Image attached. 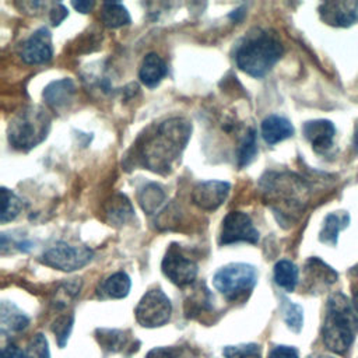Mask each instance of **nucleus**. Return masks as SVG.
Here are the masks:
<instances>
[{"label": "nucleus", "mask_w": 358, "mask_h": 358, "mask_svg": "<svg viewBox=\"0 0 358 358\" xmlns=\"http://www.w3.org/2000/svg\"><path fill=\"white\" fill-rule=\"evenodd\" d=\"M268 358H299V352L291 345H275L271 348Z\"/></svg>", "instance_id": "obj_35"}, {"label": "nucleus", "mask_w": 358, "mask_h": 358, "mask_svg": "<svg viewBox=\"0 0 358 358\" xmlns=\"http://www.w3.org/2000/svg\"><path fill=\"white\" fill-rule=\"evenodd\" d=\"M166 73L168 67L162 57L157 53H147L141 62L138 77L144 85H147L148 88H154L162 81Z\"/></svg>", "instance_id": "obj_19"}, {"label": "nucleus", "mask_w": 358, "mask_h": 358, "mask_svg": "<svg viewBox=\"0 0 358 358\" xmlns=\"http://www.w3.org/2000/svg\"><path fill=\"white\" fill-rule=\"evenodd\" d=\"M352 273H354V274H358V266H357V267H354V268H352Z\"/></svg>", "instance_id": "obj_43"}, {"label": "nucleus", "mask_w": 358, "mask_h": 358, "mask_svg": "<svg viewBox=\"0 0 358 358\" xmlns=\"http://www.w3.org/2000/svg\"><path fill=\"white\" fill-rule=\"evenodd\" d=\"M52 56V34L45 27L36 29L20 49V57L27 64H43L48 63Z\"/></svg>", "instance_id": "obj_12"}, {"label": "nucleus", "mask_w": 358, "mask_h": 358, "mask_svg": "<svg viewBox=\"0 0 358 358\" xmlns=\"http://www.w3.org/2000/svg\"><path fill=\"white\" fill-rule=\"evenodd\" d=\"M358 334V313L351 301L341 292H334L326 303V316L322 326V340L334 354H345Z\"/></svg>", "instance_id": "obj_3"}, {"label": "nucleus", "mask_w": 358, "mask_h": 358, "mask_svg": "<svg viewBox=\"0 0 358 358\" xmlns=\"http://www.w3.org/2000/svg\"><path fill=\"white\" fill-rule=\"evenodd\" d=\"M284 52L280 38L270 31L253 29L236 46L235 63L246 74L260 78L280 60Z\"/></svg>", "instance_id": "obj_4"}, {"label": "nucleus", "mask_w": 358, "mask_h": 358, "mask_svg": "<svg viewBox=\"0 0 358 358\" xmlns=\"http://www.w3.org/2000/svg\"><path fill=\"white\" fill-rule=\"evenodd\" d=\"M130 287H131L130 277L123 271H117L102 281V284L98 288V294L102 298L122 299L127 296Z\"/></svg>", "instance_id": "obj_23"}, {"label": "nucleus", "mask_w": 358, "mask_h": 358, "mask_svg": "<svg viewBox=\"0 0 358 358\" xmlns=\"http://www.w3.org/2000/svg\"><path fill=\"white\" fill-rule=\"evenodd\" d=\"M260 130L263 140L270 145L284 141L294 134V126L291 124V122L278 115H268L267 117H264Z\"/></svg>", "instance_id": "obj_17"}, {"label": "nucleus", "mask_w": 358, "mask_h": 358, "mask_svg": "<svg viewBox=\"0 0 358 358\" xmlns=\"http://www.w3.org/2000/svg\"><path fill=\"white\" fill-rule=\"evenodd\" d=\"M71 6H73L77 11H80V13H83V14H87V13H90L91 8L94 7V1H85V0L71 1Z\"/></svg>", "instance_id": "obj_38"}, {"label": "nucleus", "mask_w": 358, "mask_h": 358, "mask_svg": "<svg viewBox=\"0 0 358 358\" xmlns=\"http://www.w3.org/2000/svg\"><path fill=\"white\" fill-rule=\"evenodd\" d=\"M21 210V201L7 187H1V213H0V222L6 224L13 221Z\"/></svg>", "instance_id": "obj_30"}, {"label": "nucleus", "mask_w": 358, "mask_h": 358, "mask_svg": "<svg viewBox=\"0 0 358 358\" xmlns=\"http://www.w3.org/2000/svg\"><path fill=\"white\" fill-rule=\"evenodd\" d=\"M245 15V7H241V8H238V10H234V13H231L229 14V18H232L234 21H241L242 20V17Z\"/></svg>", "instance_id": "obj_39"}, {"label": "nucleus", "mask_w": 358, "mask_h": 358, "mask_svg": "<svg viewBox=\"0 0 358 358\" xmlns=\"http://www.w3.org/2000/svg\"><path fill=\"white\" fill-rule=\"evenodd\" d=\"M351 303H352L354 309H355V310H357V313H358V289L354 292V296H352V301H351Z\"/></svg>", "instance_id": "obj_40"}, {"label": "nucleus", "mask_w": 358, "mask_h": 358, "mask_svg": "<svg viewBox=\"0 0 358 358\" xmlns=\"http://www.w3.org/2000/svg\"><path fill=\"white\" fill-rule=\"evenodd\" d=\"M129 330L99 327L95 330V338L102 350L108 352H122L131 345Z\"/></svg>", "instance_id": "obj_21"}, {"label": "nucleus", "mask_w": 358, "mask_h": 358, "mask_svg": "<svg viewBox=\"0 0 358 358\" xmlns=\"http://www.w3.org/2000/svg\"><path fill=\"white\" fill-rule=\"evenodd\" d=\"M192 134L185 117H171L145 129L133 144V161L145 169L166 175L180 158Z\"/></svg>", "instance_id": "obj_1"}, {"label": "nucleus", "mask_w": 358, "mask_h": 358, "mask_svg": "<svg viewBox=\"0 0 358 358\" xmlns=\"http://www.w3.org/2000/svg\"><path fill=\"white\" fill-rule=\"evenodd\" d=\"M236 242L257 243L259 231L255 228L252 218L242 211H231L222 220L220 243L231 245Z\"/></svg>", "instance_id": "obj_10"}, {"label": "nucleus", "mask_w": 358, "mask_h": 358, "mask_svg": "<svg viewBox=\"0 0 358 358\" xmlns=\"http://www.w3.org/2000/svg\"><path fill=\"white\" fill-rule=\"evenodd\" d=\"M67 14H69L67 8L62 3H56V4H53V7L50 8V13H49L50 22L53 25H59L67 17Z\"/></svg>", "instance_id": "obj_36"}, {"label": "nucleus", "mask_w": 358, "mask_h": 358, "mask_svg": "<svg viewBox=\"0 0 358 358\" xmlns=\"http://www.w3.org/2000/svg\"><path fill=\"white\" fill-rule=\"evenodd\" d=\"M94 257V252L84 245H69L57 242L41 256V263L62 271H76L87 266Z\"/></svg>", "instance_id": "obj_7"}, {"label": "nucleus", "mask_w": 358, "mask_h": 358, "mask_svg": "<svg viewBox=\"0 0 358 358\" xmlns=\"http://www.w3.org/2000/svg\"><path fill=\"white\" fill-rule=\"evenodd\" d=\"M0 358H25V351H22L14 344H7L1 350Z\"/></svg>", "instance_id": "obj_37"}, {"label": "nucleus", "mask_w": 358, "mask_h": 358, "mask_svg": "<svg viewBox=\"0 0 358 358\" xmlns=\"http://www.w3.org/2000/svg\"><path fill=\"white\" fill-rule=\"evenodd\" d=\"M101 21L106 28L115 29L123 25H129L131 18L127 8L119 1H105L102 4Z\"/></svg>", "instance_id": "obj_24"}, {"label": "nucleus", "mask_w": 358, "mask_h": 358, "mask_svg": "<svg viewBox=\"0 0 358 358\" xmlns=\"http://www.w3.org/2000/svg\"><path fill=\"white\" fill-rule=\"evenodd\" d=\"M319 15L327 25L347 28L358 24V1L357 0H336L326 1L319 6Z\"/></svg>", "instance_id": "obj_11"}, {"label": "nucleus", "mask_w": 358, "mask_h": 358, "mask_svg": "<svg viewBox=\"0 0 358 358\" xmlns=\"http://www.w3.org/2000/svg\"><path fill=\"white\" fill-rule=\"evenodd\" d=\"M103 210H105L106 221L110 225H115V227L124 225L134 215V210H133V206H131L130 200L124 194H122V193L113 194L105 203V208Z\"/></svg>", "instance_id": "obj_18"}, {"label": "nucleus", "mask_w": 358, "mask_h": 358, "mask_svg": "<svg viewBox=\"0 0 358 358\" xmlns=\"http://www.w3.org/2000/svg\"><path fill=\"white\" fill-rule=\"evenodd\" d=\"M302 133L317 154H324L333 147L336 127L330 120L316 119L303 123Z\"/></svg>", "instance_id": "obj_14"}, {"label": "nucleus", "mask_w": 358, "mask_h": 358, "mask_svg": "<svg viewBox=\"0 0 358 358\" xmlns=\"http://www.w3.org/2000/svg\"><path fill=\"white\" fill-rule=\"evenodd\" d=\"M172 303L161 288L147 291L138 301L134 315L138 324L143 327H161L171 319Z\"/></svg>", "instance_id": "obj_8"}, {"label": "nucleus", "mask_w": 358, "mask_h": 358, "mask_svg": "<svg viewBox=\"0 0 358 358\" xmlns=\"http://www.w3.org/2000/svg\"><path fill=\"white\" fill-rule=\"evenodd\" d=\"M256 154H257L256 131L253 129H249L238 147V152H236L238 166L239 168L248 166L256 158Z\"/></svg>", "instance_id": "obj_29"}, {"label": "nucleus", "mask_w": 358, "mask_h": 358, "mask_svg": "<svg viewBox=\"0 0 358 358\" xmlns=\"http://www.w3.org/2000/svg\"><path fill=\"white\" fill-rule=\"evenodd\" d=\"M50 129V116L41 106L21 109L8 124V141L13 148L29 151L41 144Z\"/></svg>", "instance_id": "obj_5"}, {"label": "nucleus", "mask_w": 358, "mask_h": 358, "mask_svg": "<svg viewBox=\"0 0 358 358\" xmlns=\"http://www.w3.org/2000/svg\"><path fill=\"white\" fill-rule=\"evenodd\" d=\"M76 94V85L71 78H60L49 83L42 92L45 102L55 110L66 108Z\"/></svg>", "instance_id": "obj_16"}, {"label": "nucleus", "mask_w": 358, "mask_h": 358, "mask_svg": "<svg viewBox=\"0 0 358 358\" xmlns=\"http://www.w3.org/2000/svg\"><path fill=\"white\" fill-rule=\"evenodd\" d=\"M264 201L280 224H291L306 204V183L289 172H267L260 180Z\"/></svg>", "instance_id": "obj_2"}, {"label": "nucleus", "mask_w": 358, "mask_h": 358, "mask_svg": "<svg viewBox=\"0 0 358 358\" xmlns=\"http://www.w3.org/2000/svg\"><path fill=\"white\" fill-rule=\"evenodd\" d=\"M73 324H74V313H64L53 322L52 331H53L60 348H63L67 344Z\"/></svg>", "instance_id": "obj_31"}, {"label": "nucleus", "mask_w": 358, "mask_h": 358, "mask_svg": "<svg viewBox=\"0 0 358 358\" xmlns=\"http://www.w3.org/2000/svg\"><path fill=\"white\" fill-rule=\"evenodd\" d=\"M281 312H282V319H284L287 327L294 333H299L302 326H303V309H302V306L289 301L288 298H282Z\"/></svg>", "instance_id": "obj_28"}, {"label": "nucleus", "mask_w": 358, "mask_h": 358, "mask_svg": "<svg viewBox=\"0 0 358 358\" xmlns=\"http://www.w3.org/2000/svg\"><path fill=\"white\" fill-rule=\"evenodd\" d=\"M308 358H336V357H331V355H326V354H316V355H310Z\"/></svg>", "instance_id": "obj_41"}, {"label": "nucleus", "mask_w": 358, "mask_h": 358, "mask_svg": "<svg viewBox=\"0 0 358 358\" xmlns=\"http://www.w3.org/2000/svg\"><path fill=\"white\" fill-rule=\"evenodd\" d=\"M229 190L231 185L225 180H204L194 186L192 200L201 210H217L227 200Z\"/></svg>", "instance_id": "obj_13"}, {"label": "nucleus", "mask_w": 358, "mask_h": 358, "mask_svg": "<svg viewBox=\"0 0 358 358\" xmlns=\"http://www.w3.org/2000/svg\"><path fill=\"white\" fill-rule=\"evenodd\" d=\"M161 268L164 275L171 282L179 287L193 284L199 271L197 263L193 259L187 257L176 243H172L168 248L162 259Z\"/></svg>", "instance_id": "obj_9"}, {"label": "nucleus", "mask_w": 358, "mask_h": 358, "mask_svg": "<svg viewBox=\"0 0 358 358\" xmlns=\"http://www.w3.org/2000/svg\"><path fill=\"white\" fill-rule=\"evenodd\" d=\"M257 282L255 266L248 263H231L221 267L213 277V285L225 299L243 302L252 294Z\"/></svg>", "instance_id": "obj_6"}, {"label": "nucleus", "mask_w": 358, "mask_h": 358, "mask_svg": "<svg viewBox=\"0 0 358 358\" xmlns=\"http://www.w3.org/2000/svg\"><path fill=\"white\" fill-rule=\"evenodd\" d=\"M225 358H260V345L255 343L227 345L222 348Z\"/></svg>", "instance_id": "obj_32"}, {"label": "nucleus", "mask_w": 358, "mask_h": 358, "mask_svg": "<svg viewBox=\"0 0 358 358\" xmlns=\"http://www.w3.org/2000/svg\"><path fill=\"white\" fill-rule=\"evenodd\" d=\"M29 323L28 316L13 302L3 301L0 305V331L3 336L18 333Z\"/></svg>", "instance_id": "obj_20"}, {"label": "nucleus", "mask_w": 358, "mask_h": 358, "mask_svg": "<svg viewBox=\"0 0 358 358\" xmlns=\"http://www.w3.org/2000/svg\"><path fill=\"white\" fill-rule=\"evenodd\" d=\"M194 292L185 302V313L187 317H196L203 312L213 309V296L204 284L196 285Z\"/></svg>", "instance_id": "obj_25"}, {"label": "nucleus", "mask_w": 358, "mask_h": 358, "mask_svg": "<svg viewBox=\"0 0 358 358\" xmlns=\"http://www.w3.org/2000/svg\"><path fill=\"white\" fill-rule=\"evenodd\" d=\"M138 203L147 214H154L165 201V193L157 183H147L138 192Z\"/></svg>", "instance_id": "obj_27"}, {"label": "nucleus", "mask_w": 358, "mask_h": 358, "mask_svg": "<svg viewBox=\"0 0 358 358\" xmlns=\"http://www.w3.org/2000/svg\"><path fill=\"white\" fill-rule=\"evenodd\" d=\"M305 280L310 292H322L337 280V273L319 257H310L305 263Z\"/></svg>", "instance_id": "obj_15"}, {"label": "nucleus", "mask_w": 358, "mask_h": 358, "mask_svg": "<svg viewBox=\"0 0 358 358\" xmlns=\"http://www.w3.org/2000/svg\"><path fill=\"white\" fill-rule=\"evenodd\" d=\"M299 270L298 267L287 259L278 260L274 266V281L275 284L287 292H292L298 285Z\"/></svg>", "instance_id": "obj_26"}, {"label": "nucleus", "mask_w": 358, "mask_h": 358, "mask_svg": "<svg viewBox=\"0 0 358 358\" xmlns=\"http://www.w3.org/2000/svg\"><path fill=\"white\" fill-rule=\"evenodd\" d=\"M25 358H50L49 344L42 333H36L25 350Z\"/></svg>", "instance_id": "obj_33"}, {"label": "nucleus", "mask_w": 358, "mask_h": 358, "mask_svg": "<svg viewBox=\"0 0 358 358\" xmlns=\"http://www.w3.org/2000/svg\"><path fill=\"white\" fill-rule=\"evenodd\" d=\"M354 145H355V150L358 151V131L355 134V140H354Z\"/></svg>", "instance_id": "obj_42"}, {"label": "nucleus", "mask_w": 358, "mask_h": 358, "mask_svg": "<svg viewBox=\"0 0 358 358\" xmlns=\"http://www.w3.org/2000/svg\"><path fill=\"white\" fill-rule=\"evenodd\" d=\"M180 350L178 347H155L148 351L145 358H179Z\"/></svg>", "instance_id": "obj_34"}, {"label": "nucleus", "mask_w": 358, "mask_h": 358, "mask_svg": "<svg viewBox=\"0 0 358 358\" xmlns=\"http://www.w3.org/2000/svg\"><path fill=\"white\" fill-rule=\"evenodd\" d=\"M350 224V215L347 211H334L326 215L322 229L319 232V241L322 243L334 246L337 245L340 231L345 229Z\"/></svg>", "instance_id": "obj_22"}]
</instances>
